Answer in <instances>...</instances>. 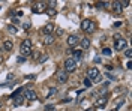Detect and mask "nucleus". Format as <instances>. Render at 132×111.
Instances as JSON below:
<instances>
[{"instance_id": "obj_1", "label": "nucleus", "mask_w": 132, "mask_h": 111, "mask_svg": "<svg viewBox=\"0 0 132 111\" xmlns=\"http://www.w3.org/2000/svg\"><path fill=\"white\" fill-rule=\"evenodd\" d=\"M20 53H21L23 57H27V56L32 54V42L29 39H24L21 42V45H20Z\"/></svg>"}, {"instance_id": "obj_2", "label": "nucleus", "mask_w": 132, "mask_h": 111, "mask_svg": "<svg viewBox=\"0 0 132 111\" xmlns=\"http://www.w3.org/2000/svg\"><path fill=\"white\" fill-rule=\"evenodd\" d=\"M95 29H96L95 23H92L89 18H86V20H82V21H81V30L87 32V33H93V32H95Z\"/></svg>"}, {"instance_id": "obj_3", "label": "nucleus", "mask_w": 132, "mask_h": 111, "mask_svg": "<svg viewBox=\"0 0 132 111\" xmlns=\"http://www.w3.org/2000/svg\"><path fill=\"white\" fill-rule=\"evenodd\" d=\"M75 69H77V62H75L72 57H68L65 60V72H74Z\"/></svg>"}, {"instance_id": "obj_4", "label": "nucleus", "mask_w": 132, "mask_h": 111, "mask_svg": "<svg viewBox=\"0 0 132 111\" xmlns=\"http://www.w3.org/2000/svg\"><path fill=\"white\" fill-rule=\"evenodd\" d=\"M45 9H47V3L38 2V3H35L32 6V12L33 14H42V12H45Z\"/></svg>"}, {"instance_id": "obj_5", "label": "nucleus", "mask_w": 132, "mask_h": 111, "mask_svg": "<svg viewBox=\"0 0 132 111\" xmlns=\"http://www.w3.org/2000/svg\"><path fill=\"white\" fill-rule=\"evenodd\" d=\"M66 42H68V45H69L71 48H75L77 45H80V38H78L77 35H69Z\"/></svg>"}, {"instance_id": "obj_6", "label": "nucleus", "mask_w": 132, "mask_h": 111, "mask_svg": "<svg viewBox=\"0 0 132 111\" xmlns=\"http://www.w3.org/2000/svg\"><path fill=\"white\" fill-rule=\"evenodd\" d=\"M54 29H56V26H54L53 23H48V24H45V26H44V27L41 29V32H42V35L48 36V35H53Z\"/></svg>"}, {"instance_id": "obj_7", "label": "nucleus", "mask_w": 132, "mask_h": 111, "mask_svg": "<svg viewBox=\"0 0 132 111\" xmlns=\"http://www.w3.org/2000/svg\"><path fill=\"white\" fill-rule=\"evenodd\" d=\"M24 99H27V101H36V99H38V95H36L35 90L26 89L24 90Z\"/></svg>"}, {"instance_id": "obj_8", "label": "nucleus", "mask_w": 132, "mask_h": 111, "mask_svg": "<svg viewBox=\"0 0 132 111\" xmlns=\"http://www.w3.org/2000/svg\"><path fill=\"white\" fill-rule=\"evenodd\" d=\"M101 74H99V69L98 68H90L87 71V78H92V80H95L96 77H99Z\"/></svg>"}, {"instance_id": "obj_9", "label": "nucleus", "mask_w": 132, "mask_h": 111, "mask_svg": "<svg viewBox=\"0 0 132 111\" xmlns=\"http://www.w3.org/2000/svg\"><path fill=\"white\" fill-rule=\"evenodd\" d=\"M126 45H128V42H126L125 39H122V38H120V39H119V41L116 42L114 48L117 50V51H122V50H125V48H126Z\"/></svg>"}, {"instance_id": "obj_10", "label": "nucleus", "mask_w": 132, "mask_h": 111, "mask_svg": "<svg viewBox=\"0 0 132 111\" xmlns=\"http://www.w3.org/2000/svg\"><path fill=\"white\" fill-rule=\"evenodd\" d=\"M57 81L60 84H65L66 81H68V74H66L65 71H60L57 74Z\"/></svg>"}, {"instance_id": "obj_11", "label": "nucleus", "mask_w": 132, "mask_h": 111, "mask_svg": "<svg viewBox=\"0 0 132 111\" xmlns=\"http://www.w3.org/2000/svg\"><path fill=\"white\" fill-rule=\"evenodd\" d=\"M80 45H81L82 50H89V48H90V39H87V38L80 39Z\"/></svg>"}, {"instance_id": "obj_12", "label": "nucleus", "mask_w": 132, "mask_h": 111, "mask_svg": "<svg viewBox=\"0 0 132 111\" xmlns=\"http://www.w3.org/2000/svg\"><path fill=\"white\" fill-rule=\"evenodd\" d=\"M122 9H123V3H122V2H114V3H113V11H114V12L120 14Z\"/></svg>"}, {"instance_id": "obj_13", "label": "nucleus", "mask_w": 132, "mask_h": 111, "mask_svg": "<svg viewBox=\"0 0 132 111\" xmlns=\"http://www.w3.org/2000/svg\"><path fill=\"white\" fill-rule=\"evenodd\" d=\"M3 48H5L6 51H12V48H14V44H12V41L6 39V41L3 42Z\"/></svg>"}, {"instance_id": "obj_14", "label": "nucleus", "mask_w": 132, "mask_h": 111, "mask_svg": "<svg viewBox=\"0 0 132 111\" xmlns=\"http://www.w3.org/2000/svg\"><path fill=\"white\" fill-rule=\"evenodd\" d=\"M45 14L48 17H56L57 15V11H56V8H47L45 9Z\"/></svg>"}, {"instance_id": "obj_15", "label": "nucleus", "mask_w": 132, "mask_h": 111, "mask_svg": "<svg viewBox=\"0 0 132 111\" xmlns=\"http://www.w3.org/2000/svg\"><path fill=\"white\" fill-rule=\"evenodd\" d=\"M53 42H54V35H48V36L44 38V44L45 45H51Z\"/></svg>"}, {"instance_id": "obj_16", "label": "nucleus", "mask_w": 132, "mask_h": 111, "mask_svg": "<svg viewBox=\"0 0 132 111\" xmlns=\"http://www.w3.org/2000/svg\"><path fill=\"white\" fill-rule=\"evenodd\" d=\"M72 54H74V57L72 59L77 62V60H80V59H82V51L81 50H75V51H72Z\"/></svg>"}, {"instance_id": "obj_17", "label": "nucleus", "mask_w": 132, "mask_h": 111, "mask_svg": "<svg viewBox=\"0 0 132 111\" xmlns=\"http://www.w3.org/2000/svg\"><path fill=\"white\" fill-rule=\"evenodd\" d=\"M98 108H104V107H105V105H107V98H105V96H104V98H99L98 99Z\"/></svg>"}, {"instance_id": "obj_18", "label": "nucleus", "mask_w": 132, "mask_h": 111, "mask_svg": "<svg viewBox=\"0 0 132 111\" xmlns=\"http://www.w3.org/2000/svg\"><path fill=\"white\" fill-rule=\"evenodd\" d=\"M56 95H57V89H56V87H51V89H50L48 90V93H47V98H53V96H56Z\"/></svg>"}, {"instance_id": "obj_19", "label": "nucleus", "mask_w": 132, "mask_h": 111, "mask_svg": "<svg viewBox=\"0 0 132 111\" xmlns=\"http://www.w3.org/2000/svg\"><path fill=\"white\" fill-rule=\"evenodd\" d=\"M26 99H24V96H16L15 98V105L18 107V105H21V104L24 102Z\"/></svg>"}, {"instance_id": "obj_20", "label": "nucleus", "mask_w": 132, "mask_h": 111, "mask_svg": "<svg viewBox=\"0 0 132 111\" xmlns=\"http://www.w3.org/2000/svg\"><path fill=\"white\" fill-rule=\"evenodd\" d=\"M105 6H110V3H107V2H98L96 3V8H105Z\"/></svg>"}, {"instance_id": "obj_21", "label": "nucleus", "mask_w": 132, "mask_h": 111, "mask_svg": "<svg viewBox=\"0 0 132 111\" xmlns=\"http://www.w3.org/2000/svg\"><path fill=\"white\" fill-rule=\"evenodd\" d=\"M54 30H56V35H57V36H62V35H63V32H65L62 27H56Z\"/></svg>"}, {"instance_id": "obj_22", "label": "nucleus", "mask_w": 132, "mask_h": 111, "mask_svg": "<svg viewBox=\"0 0 132 111\" xmlns=\"http://www.w3.org/2000/svg\"><path fill=\"white\" fill-rule=\"evenodd\" d=\"M47 59H48V54H45V53H44V54H42L41 57L38 59V62H39V63H42V62H45Z\"/></svg>"}, {"instance_id": "obj_23", "label": "nucleus", "mask_w": 132, "mask_h": 111, "mask_svg": "<svg viewBox=\"0 0 132 111\" xmlns=\"http://www.w3.org/2000/svg\"><path fill=\"white\" fill-rule=\"evenodd\" d=\"M111 48H104V50H102V54H104V56H111Z\"/></svg>"}, {"instance_id": "obj_24", "label": "nucleus", "mask_w": 132, "mask_h": 111, "mask_svg": "<svg viewBox=\"0 0 132 111\" xmlns=\"http://www.w3.org/2000/svg\"><path fill=\"white\" fill-rule=\"evenodd\" d=\"M8 32L9 33H16V27L15 26H8Z\"/></svg>"}, {"instance_id": "obj_25", "label": "nucleus", "mask_w": 132, "mask_h": 111, "mask_svg": "<svg viewBox=\"0 0 132 111\" xmlns=\"http://www.w3.org/2000/svg\"><path fill=\"white\" fill-rule=\"evenodd\" d=\"M84 86H86V87H90V86H92V81L89 80V78H86V80H84Z\"/></svg>"}, {"instance_id": "obj_26", "label": "nucleus", "mask_w": 132, "mask_h": 111, "mask_svg": "<svg viewBox=\"0 0 132 111\" xmlns=\"http://www.w3.org/2000/svg\"><path fill=\"white\" fill-rule=\"evenodd\" d=\"M125 56H126L128 59H131V57H132V51H131V50H126V51H125Z\"/></svg>"}, {"instance_id": "obj_27", "label": "nucleus", "mask_w": 132, "mask_h": 111, "mask_svg": "<svg viewBox=\"0 0 132 111\" xmlns=\"http://www.w3.org/2000/svg\"><path fill=\"white\" fill-rule=\"evenodd\" d=\"M101 81H102V77H101V75H99V77H96L95 80H92V83H101Z\"/></svg>"}, {"instance_id": "obj_28", "label": "nucleus", "mask_w": 132, "mask_h": 111, "mask_svg": "<svg viewBox=\"0 0 132 111\" xmlns=\"http://www.w3.org/2000/svg\"><path fill=\"white\" fill-rule=\"evenodd\" d=\"M50 5H51L50 8H54V6H56V0H51V2H50Z\"/></svg>"}, {"instance_id": "obj_29", "label": "nucleus", "mask_w": 132, "mask_h": 111, "mask_svg": "<svg viewBox=\"0 0 132 111\" xmlns=\"http://www.w3.org/2000/svg\"><path fill=\"white\" fill-rule=\"evenodd\" d=\"M126 68H128V69H131V68H132V62H131V60L128 62V65H126Z\"/></svg>"}, {"instance_id": "obj_30", "label": "nucleus", "mask_w": 132, "mask_h": 111, "mask_svg": "<svg viewBox=\"0 0 132 111\" xmlns=\"http://www.w3.org/2000/svg\"><path fill=\"white\" fill-rule=\"evenodd\" d=\"M53 108H54L53 105H47V107H45V110H47V111H48V110H53Z\"/></svg>"}, {"instance_id": "obj_31", "label": "nucleus", "mask_w": 132, "mask_h": 111, "mask_svg": "<svg viewBox=\"0 0 132 111\" xmlns=\"http://www.w3.org/2000/svg\"><path fill=\"white\" fill-rule=\"evenodd\" d=\"M26 60V57H23V56H21V57H18V62H20V63H21V62H24Z\"/></svg>"}, {"instance_id": "obj_32", "label": "nucleus", "mask_w": 132, "mask_h": 111, "mask_svg": "<svg viewBox=\"0 0 132 111\" xmlns=\"http://www.w3.org/2000/svg\"><path fill=\"white\" fill-rule=\"evenodd\" d=\"M120 26H122V23H120V21H117V23L114 24V27H120Z\"/></svg>"}, {"instance_id": "obj_33", "label": "nucleus", "mask_w": 132, "mask_h": 111, "mask_svg": "<svg viewBox=\"0 0 132 111\" xmlns=\"http://www.w3.org/2000/svg\"><path fill=\"white\" fill-rule=\"evenodd\" d=\"M26 78H27V80H33V78H35V75H27Z\"/></svg>"}, {"instance_id": "obj_34", "label": "nucleus", "mask_w": 132, "mask_h": 111, "mask_svg": "<svg viewBox=\"0 0 132 111\" xmlns=\"http://www.w3.org/2000/svg\"><path fill=\"white\" fill-rule=\"evenodd\" d=\"M0 108H2V102H0Z\"/></svg>"}, {"instance_id": "obj_35", "label": "nucleus", "mask_w": 132, "mask_h": 111, "mask_svg": "<svg viewBox=\"0 0 132 111\" xmlns=\"http://www.w3.org/2000/svg\"><path fill=\"white\" fill-rule=\"evenodd\" d=\"M0 8H2V3H0Z\"/></svg>"}]
</instances>
